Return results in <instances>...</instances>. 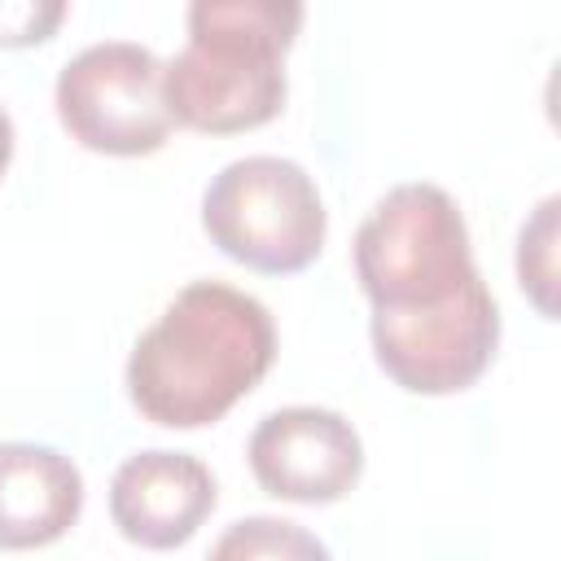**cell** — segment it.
Here are the masks:
<instances>
[{
	"mask_svg": "<svg viewBox=\"0 0 561 561\" xmlns=\"http://www.w3.org/2000/svg\"><path fill=\"white\" fill-rule=\"evenodd\" d=\"M276 359L267 307L224 280L184 285L127 355V399L167 430L215 425Z\"/></svg>",
	"mask_w": 561,
	"mask_h": 561,
	"instance_id": "obj_1",
	"label": "cell"
},
{
	"mask_svg": "<svg viewBox=\"0 0 561 561\" xmlns=\"http://www.w3.org/2000/svg\"><path fill=\"white\" fill-rule=\"evenodd\" d=\"M188 44L162 61L171 123L232 136L285 105V48L302 26L298 0H193Z\"/></svg>",
	"mask_w": 561,
	"mask_h": 561,
	"instance_id": "obj_2",
	"label": "cell"
},
{
	"mask_svg": "<svg viewBox=\"0 0 561 561\" xmlns=\"http://www.w3.org/2000/svg\"><path fill=\"white\" fill-rule=\"evenodd\" d=\"M355 280L373 316H416L456 302L482 280L460 206L438 184H394L359 224Z\"/></svg>",
	"mask_w": 561,
	"mask_h": 561,
	"instance_id": "obj_3",
	"label": "cell"
},
{
	"mask_svg": "<svg viewBox=\"0 0 561 561\" xmlns=\"http://www.w3.org/2000/svg\"><path fill=\"white\" fill-rule=\"evenodd\" d=\"M202 228L228 259L267 276H289L324 250L329 215L307 167L276 153H250L210 175Z\"/></svg>",
	"mask_w": 561,
	"mask_h": 561,
	"instance_id": "obj_4",
	"label": "cell"
},
{
	"mask_svg": "<svg viewBox=\"0 0 561 561\" xmlns=\"http://www.w3.org/2000/svg\"><path fill=\"white\" fill-rule=\"evenodd\" d=\"M57 118L92 153L140 158L167 145L171 110L162 96V61L136 39H101L57 70Z\"/></svg>",
	"mask_w": 561,
	"mask_h": 561,
	"instance_id": "obj_5",
	"label": "cell"
},
{
	"mask_svg": "<svg viewBox=\"0 0 561 561\" xmlns=\"http://www.w3.org/2000/svg\"><path fill=\"white\" fill-rule=\"evenodd\" d=\"M373 355L381 373L412 394H456L473 386L500 346V307L486 280L456 302L416 316H373Z\"/></svg>",
	"mask_w": 561,
	"mask_h": 561,
	"instance_id": "obj_6",
	"label": "cell"
},
{
	"mask_svg": "<svg viewBox=\"0 0 561 561\" xmlns=\"http://www.w3.org/2000/svg\"><path fill=\"white\" fill-rule=\"evenodd\" d=\"M250 473L276 500L333 504L364 473V443L333 408H276L250 434Z\"/></svg>",
	"mask_w": 561,
	"mask_h": 561,
	"instance_id": "obj_7",
	"label": "cell"
},
{
	"mask_svg": "<svg viewBox=\"0 0 561 561\" xmlns=\"http://www.w3.org/2000/svg\"><path fill=\"white\" fill-rule=\"evenodd\" d=\"M219 491L215 473L188 456L149 447L127 456L110 478V517L123 530V539L167 552L197 535V526L210 517Z\"/></svg>",
	"mask_w": 561,
	"mask_h": 561,
	"instance_id": "obj_8",
	"label": "cell"
},
{
	"mask_svg": "<svg viewBox=\"0 0 561 561\" xmlns=\"http://www.w3.org/2000/svg\"><path fill=\"white\" fill-rule=\"evenodd\" d=\"M83 513V473L39 443H0V548H44Z\"/></svg>",
	"mask_w": 561,
	"mask_h": 561,
	"instance_id": "obj_9",
	"label": "cell"
},
{
	"mask_svg": "<svg viewBox=\"0 0 561 561\" xmlns=\"http://www.w3.org/2000/svg\"><path fill=\"white\" fill-rule=\"evenodd\" d=\"M206 561H333L329 548L289 517H241L206 552Z\"/></svg>",
	"mask_w": 561,
	"mask_h": 561,
	"instance_id": "obj_10",
	"label": "cell"
},
{
	"mask_svg": "<svg viewBox=\"0 0 561 561\" xmlns=\"http://www.w3.org/2000/svg\"><path fill=\"white\" fill-rule=\"evenodd\" d=\"M552 241H557V197H543L535 219L522 224V237H517V280L548 320L557 316V302H552V285H557Z\"/></svg>",
	"mask_w": 561,
	"mask_h": 561,
	"instance_id": "obj_11",
	"label": "cell"
},
{
	"mask_svg": "<svg viewBox=\"0 0 561 561\" xmlns=\"http://www.w3.org/2000/svg\"><path fill=\"white\" fill-rule=\"evenodd\" d=\"M66 18L61 0H0V44L22 48L53 35V26Z\"/></svg>",
	"mask_w": 561,
	"mask_h": 561,
	"instance_id": "obj_12",
	"label": "cell"
},
{
	"mask_svg": "<svg viewBox=\"0 0 561 561\" xmlns=\"http://www.w3.org/2000/svg\"><path fill=\"white\" fill-rule=\"evenodd\" d=\"M9 158H13V118H9V110L0 105V175L9 171Z\"/></svg>",
	"mask_w": 561,
	"mask_h": 561,
	"instance_id": "obj_13",
	"label": "cell"
}]
</instances>
